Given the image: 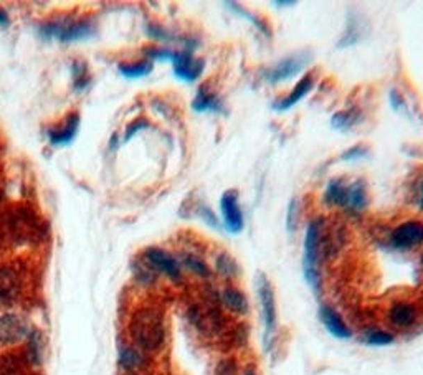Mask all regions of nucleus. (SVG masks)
I'll return each instance as SVG.
<instances>
[{
    "label": "nucleus",
    "instance_id": "obj_30",
    "mask_svg": "<svg viewBox=\"0 0 423 375\" xmlns=\"http://www.w3.org/2000/svg\"><path fill=\"white\" fill-rule=\"evenodd\" d=\"M285 224H286L288 233H295L296 228H298V224H299V202H298V199H291L290 205H288Z\"/></svg>",
    "mask_w": 423,
    "mask_h": 375
},
{
    "label": "nucleus",
    "instance_id": "obj_28",
    "mask_svg": "<svg viewBox=\"0 0 423 375\" xmlns=\"http://www.w3.org/2000/svg\"><path fill=\"white\" fill-rule=\"evenodd\" d=\"M119 72L123 73L124 76L129 78H139V76H146L152 72V62L151 60H144L141 63H134V65H121Z\"/></svg>",
    "mask_w": 423,
    "mask_h": 375
},
{
    "label": "nucleus",
    "instance_id": "obj_18",
    "mask_svg": "<svg viewBox=\"0 0 423 375\" xmlns=\"http://www.w3.org/2000/svg\"><path fill=\"white\" fill-rule=\"evenodd\" d=\"M192 110L197 112H222L224 111V101L215 93L202 86L195 94L194 101H192Z\"/></svg>",
    "mask_w": 423,
    "mask_h": 375
},
{
    "label": "nucleus",
    "instance_id": "obj_34",
    "mask_svg": "<svg viewBox=\"0 0 423 375\" xmlns=\"http://www.w3.org/2000/svg\"><path fill=\"white\" fill-rule=\"evenodd\" d=\"M199 215L202 217V220L205 222V224H207L208 226H212V228H215V230H220L222 228L220 222L215 217V213H213L208 207H205V205H202V207H200Z\"/></svg>",
    "mask_w": 423,
    "mask_h": 375
},
{
    "label": "nucleus",
    "instance_id": "obj_8",
    "mask_svg": "<svg viewBox=\"0 0 423 375\" xmlns=\"http://www.w3.org/2000/svg\"><path fill=\"white\" fill-rule=\"evenodd\" d=\"M171 62L174 65L176 76L185 83L197 81L205 68L204 60L194 58L189 51H174Z\"/></svg>",
    "mask_w": 423,
    "mask_h": 375
},
{
    "label": "nucleus",
    "instance_id": "obj_25",
    "mask_svg": "<svg viewBox=\"0 0 423 375\" xmlns=\"http://www.w3.org/2000/svg\"><path fill=\"white\" fill-rule=\"evenodd\" d=\"M184 265H185V268L189 269V272L197 274L199 278H204V280H210V278H212L210 266L205 263L204 260L197 258V256L185 255L184 256Z\"/></svg>",
    "mask_w": 423,
    "mask_h": 375
},
{
    "label": "nucleus",
    "instance_id": "obj_3",
    "mask_svg": "<svg viewBox=\"0 0 423 375\" xmlns=\"http://www.w3.org/2000/svg\"><path fill=\"white\" fill-rule=\"evenodd\" d=\"M256 294H258L261 304V317H263V347L265 351H269L273 346L274 335H276L278 328V314H276V299H274V291L269 280L265 273L256 274Z\"/></svg>",
    "mask_w": 423,
    "mask_h": 375
},
{
    "label": "nucleus",
    "instance_id": "obj_21",
    "mask_svg": "<svg viewBox=\"0 0 423 375\" xmlns=\"http://www.w3.org/2000/svg\"><path fill=\"white\" fill-rule=\"evenodd\" d=\"M78 124H80V117H78V115H72L62 126H60V128L51 129L48 138H50V141L53 144L69 142L73 138H75Z\"/></svg>",
    "mask_w": 423,
    "mask_h": 375
},
{
    "label": "nucleus",
    "instance_id": "obj_6",
    "mask_svg": "<svg viewBox=\"0 0 423 375\" xmlns=\"http://www.w3.org/2000/svg\"><path fill=\"white\" fill-rule=\"evenodd\" d=\"M220 210L226 232L238 235L245 228V219L238 203L237 190H226L220 199Z\"/></svg>",
    "mask_w": 423,
    "mask_h": 375
},
{
    "label": "nucleus",
    "instance_id": "obj_41",
    "mask_svg": "<svg viewBox=\"0 0 423 375\" xmlns=\"http://www.w3.org/2000/svg\"><path fill=\"white\" fill-rule=\"evenodd\" d=\"M418 207L423 210V182L420 184V187H418Z\"/></svg>",
    "mask_w": 423,
    "mask_h": 375
},
{
    "label": "nucleus",
    "instance_id": "obj_2",
    "mask_svg": "<svg viewBox=\"0 0 423 375\" xmlns=\"http://www.w3.org/2000/svg\"><path fill=\"white\" fill-rule=\"evenodd\" d=\"M131 334L144 351H157L165 339L164 317L154 308H142L136 311L131 321Z\"/></svg>",
    "mask_w": 423,
    "mask_h": 375
},
{
    "label": "nucleus",
    "instance_id": "obj_24",
    "mask_svg": "<svg viewBox=\"0 0 423 375\" xmlns=\"http://www.w3.org/2000/svg\"><path fill=\"white\" fill-rule=\"evenodd\" d=\"M362 342L370 347H385L395 342L394 334L387 333L382 329H370L365 334H362Z\"/></svg>",
    "mask_w": 423,
    "mask_h": 375
},
{
    "label": "nucleus",
    "instance_id": "obj_38",
    "mask_svg": "<svg viewBox=\"0 0 423 375\" xmlns=\"http://www.w3.org/2000/svg\"><path fill=\"white\" fill-rule=\"evenodd\" d=\"M389 103H390V108L394 111H399V110H402V108H405V103H404L402 96H400L399 91H395V90L390 91Z\"/></svg>",
    "mask_w": 423,
    "mask_h": 375
},
{
    "label": "nucleus",
    "instance_id": "obj_32",
    "mask_svg": "<svg viewBox=\"0 0 423 375\" xmlns=\"http://www.w3.org/2000/svg\"><path fill=\"white\" fill-rule=\"evenodd\" d=\"M240 367L235 357H224L217 362L215 375H238Z\"/></svg>",
    "mask_w": 423,
    "mask_h": 375
},
{
    "label": "nucleus",
    "instance_id": "obj_22",
    "mask_svg": "<svg viewBox=\"0 0 423 375\" xmlns=\"http://www.w3.org/2000/svg\"><path fill=\"white\" fill-rule=\"evenodd\" d=\"M215 272L219 273L222 278H225V280H237L240 276V266L237 261L233 260V256L222 251L215 258Z\"/></svg>",
    "mask_w": 423,
    "mask_h": 375
},
{
    "label": "nucleus",
    "instance_id": "obj_26",
    "mask_svg": "<svg viewBox=\"0 0 423 375\" xmlns=\"http://www.w3.org/2000/svg\"><path fill=\"white\" fill-rule=\"evenodd\" d=\"M142 362H144V357L141 356V352L136 351V349H133V347H124L123 351H121L119 364L123 365L124 369L134 370V369L141 367Z\"/></svg>",
    "mask_w": 423,
    "mask_h": 375
},
{
    "label": "nucleus",
    "instance_id": "obj_42",
    "mask_svg": "<svg viewBox=\"0 0 423 375\" xmlns=\"http://www.w3.org/2000/svg\"><path fill=\"white\" fill-rule=\"evenodd\" d=\"M8 22V17L3 10H0V25H6Z\"/></svg>",
    "mask_w": 423,
    "mask_h": 375
},
{
    "label": "nucleus",
    "instance_id": "obj_33",
    "mask_svg": "<svg viewBox=\"0 0 423 375\" xmlns=\"http://www.w3.org/2000/svg\"><path fill=\"white\" fill-rule=\"evenodd\" d=\"M134 273H136L138 280L144 283V285H151V283L156 281V269L151 265H147L146 261L144 263H136Z\"/></svg>",
    "mask_w": 423,
    "mask_h": 375
},
{
    "label": "nucleus",
    "instance_id": "obj_19",
    "mask_svg": "<svg viewBox=\"0 0 423 375\" xmlns=\"http://www.w3.org/2000/svg\"><path fill=\"white\" fill-rule=\"evenodd\" d=\"M365 32H367V30L364 28V22H362L360 17L352 14L351 17H349L346 32L342 33V38L338 42V47L346 48V47L357 45V43L364 40Z\"/></svg>",
    "mask_w": 423,
    "mask_h": 375
},
{
    "label": "nucleus",
    "instance_id": "obj_7",
    "mask_svg": "<svg viewBox=\"0 0 423 375\" xmlns=\"http://www.w3.org/2000/svg\"><path fill=\"white\" fill-rule=\"evenodd\" d=\"M423 243V224L404 222L390 235V245L395 250H412Z\"/></svg>",
    "mask_w": 423,
    "mask_h": 375
},
{
    "label": "nucleus",
    "instance_id": "obj_15",
    "mask_svg": "<svg viewBox=\"0 0 423 375\" xmlns=\"http://www.w3.org/2000/svg\"><path fill=\"white\" fill-rule=\"evenodd\" d=\"M220 301L229 311L238 314V316H247L250 312V304H248L245 293L235 286L224 288V291L220 293Z\"/></svg>",
    "mask_w": 423,
    "mask_h": 375
},
{
    "label": "nucleus",
    "instance_id": "obj_31",
    "mask_svg": "<svg viewBox=\"0 0 423 375\" xmlns=\"http://www.w3.org/2000/svg\"><path fill=\"white\" fill-rule=\"evenodd\" d=\"M225 6H226V7H229V8H230V10H233V12H235V14H238L240 17H243V19H248V20H250V22H251V24H253V25H255V27H256V28H258V30H261V32H263L265 35H269V30H268V27H267V25H265V24H263V22H261L260 19H256V17H255V15H251V14H250V12H247V10H245V8H242V7H240V6H238V3H235V2H225Z\"/></svg>",
    "mask_w": 423,
    "mask_h": 375
},
{
    "label": "nucleus",
    "instance_id": "obj_23",
    "mask_svg": "<svg viewBox=\"0 0 423 375\" xmlns=\"http://www.w3.org/2000/svg\"><path fill=\"white\" fill-rule=\"evenodd\" d=\"M360 117H362L360 111L357 110V108H351V110H347V111L335 112V115L333 116V119H331V124H333V128L338 131H349L359 123Z\"/></svg>",
    "mask_w": 423,
    "mask_h": 375
},
{
    "label": "nucleus",
    "instance_id": "obj_40",
    "mask_svg": "<svg viewBox=\"0 0 423 375\" xmlns=\"http://www.w3.org/2000/svg\"><path fill=\"white\" fill-rule=\"evenodd\" d=\"M274 6H278V7H293V6H296V2H293V0H285V2H283V0H280V2H274Z\"/></svg>",
    "mask_w": 423,
    "mask_h": 375
},
{
    "label": "nucleus",
    "instance_id": "obj_11",
    "mask_svg": "<svg viewBox=\"0 0 423 375\" xmlns=\"http://www.w3.org/2000/svg\"><path fill=\"white\" fill-rule=\"evenodd\" d=\"M28 335L27 322L15 314H3L0 316V342L17 344Z\"/></svg>",
    "mask_w": 423,
    "mask_h": 375
},
{
    "label": "nucleus",
    "instance_id": "obj_20",
    "mask_svg": "<svg viewBox=\"0 0 423 375\" xmlns=\"http://www.w3.org/2000/svg\"><path fill=\"white\" fill-rule=\"evenodd\" d=\"M347 197V184L342 178H333L329 184L326 185L324 190V202L331 207H341L344 208Z\"/></svg>",
    "mask_w": 423,
    "mask_h": 375
},
{
    "label": "nucleus",
    "instance_id": "obj_10",
    "mask_svg": "<svg viewBox=\"0 0 423 375\" xmlns=\"http://www.w3.org/2000/svg\"><path fill=\"white\" fill-rule=\"evenodd\" d=\"M317 316H320L321 324L324 326L326 331L333 335L335 339H341V341H347V339L352 338V331L346 324V321L342 319V316L333 306L329 304H321L320 311H317Z\"/></svg>",
    "mask_w": 423,
    "mask_h": 375
},
{
    "label": "nucleus",
    "instance_id": "obj_4",
    "mask_svg": "<svg viewBox=\"0 0 423 375\" xmlns=\"http://www.w3.org/2000/svg\"><path fill=\"white\" fill-rule=\"evenodd\" d=\"M311 58L313 55L309 53V51H299V53L293 56H288V58L281 60L276 67L265 73V78H267V81L272 83V85H278V83L291 80V78L303 72V69L311 63Z\"/></svg>",
    "mask_w": 423,
    "mask_h": 375
},
{
    "label": "nucleus",
    "instance_id": "obj_43",
    "mask_svg": "<svg viewBox=\"0 0 423 375\" xmlns=\"http://www.w3.org/2000/svg\"><path fill=\"white\" fill-rule=\"evenodd\" d=\"M243 375H258V374H256V370H253V369H247L245 372H243Z\"/></svg>",
    "mask_w": 423,
    "mask_h": 375
},
{
    "label": "nucleus",
    "instance_id": "obj_9",
    "mask_svg": "<svg viewBox=\"0 0 423 375\" xmlns=\"http://www.w3.org/2000/svg\"><path fill=\"white\" fill-rule=\"evenodd\" d=\"M144 261L151 265L156 272L164 273L165 276L171 278L172 281H179L182 278L179 261L172 255H169L167 251L160 250V248H147L144 251Z\"/></svg>",
    "mask_w": 423,
    "mask_h": 375
},
{
    "label": "nucleus",
    "instance_id": "obj_5",
    "mask_svg": "<svg viewBox=\"0 0 423 375\" xmlns=\"http://www.w3.org/2000/svg\"><path fill=\"white\" fill-rule=\"evenodd\" d=\"M45 37L58 38L60 42H75L91 35L88 22H51L42 27Z\"/></svg>",
    "mask_w": 423,
    "mask_h": 375
},
{
    "label": "nucleus",
    "instance_id": "obj_13",
    "mask_svg": "<svg viewBox=\"0 0 423 375\" xmlns=\"http://www.w3.org/2000/svg\"><path fill=\"white\" fill-rule=\"evenodd\" d=\"M346 243V233L341 226H333L321 235V260H333Z\"/></svg>",
    "mask_w": 423,
    "mask_h": 375
},
{
    "label": "nucleus",
    "instance_id": "obj_1",
    "mask_svg": "<svg viewBox=\"0 0 423 375\" xmlns=\"http://www.w3.org/2000/svg\"><path fill=\"white\" fill-rule=\"evenodd\" d=\"M324 230V220L316 219L308 225L304 233L303 248V274L308 286L316 296H321L322 274H321V235Z\"/></svg>",
    "mask_w": 423,
    "mask_h": 375
},
{
    "label": "nucleus",
    "instance_id": "obj_44",
    "mask_svg": "<svg viewBox=\"0 0 423 375\" xmlns=\"http://www.w3.org/2000/svg\"><path fill=\"white\" fill-rule=\"evenodd\" d=\"M420 263H422V268H423V253H422V258H420Z\"/></svg>",
    "mask_w": 423,
    "mask_h": 375
},
{
    "label": "nucleus",
    "instance_id": "obj_36",
    "mask_svg": "<svg viewBox=\"0 0 423 375\" xmlns=\"http://www.w3.org/2000/svg\"><path fill=\"white\" fill-rule=\"evenodd\" d=\"M147 56L149 60H172L174 51L169 48H151L147 50Z\"/></svg>",
    "mask_w": 423,
    "mask_h": 375
},
{
    "label": "nucleus",
    "instance_id": "obj_35",
    "mask_svg": "<svg viewBox=\"0 0 423 375\" xmlns=\"http://www.w3.org/2000/svg\"><path fill=\"white\" fill-rule=\"evenodd\" d=\"M367 156V149L364 146H354L351 149H347L346 152H342L341 159L346 160V162H352V160H359L362 157Z\"/></svg>",
    "mask_w": 423,
    "mask_h": 375
},
{
    "label": "nucleus",
    "instance_id": "obj_12",
    "mask_svg": "<svg viewBox=\"0 0 423 375\" xmlns=\"http://www.w3.org/2000/svg\"><path fill=\"white\" fill-rule=\"evenodd\" d=\"M389 322L397 329H410L415 326L418 312L417 306L408 301H397L389 309Z\"/></svg>",
    "mask_w": 423,
    "mask_h": 375
},
{
    "label": "nucleus",
    "instance_id": "obj_29",
    "mask_svg": "<svg viewBox=\"0 0 423 375\" xmlns=\"http://www.w3.org/2000/svg\"><path fill=\"white\" fill-rule=\"evenodd\" d=\"M27 360L30 364L38 365L42 360V346H40V335L37 333L30 334L28 346H27Z\"/></svg>",
    "mask_w": 423,
    "mask_h": 375
},
{
    "label": "nucleus",
    "instance_id": "obj_39",
    "mask_svg": "<svg viewBox=\"0 0 423 375\" xmlns=\"http://www.w3.org/2000/svg\"><path fill=\"white\" fill-rule=\"evenodd\" d=\"M147 128V121L146 119H138L136 123H133L128 128V133H126V139H131V136H134V134L138 133L139 129Z\"/></svg>",
    "mask_w": 423,
    "mask_h": 375
},
{
    "label": "nucleus",
    "instance_id": "obj_16",
    "mask_svg": "<svg viewBox=\"0 0 423 375\" xmlns=\"http://www.w3.org/2000/svg\"><path fill=\"white\" fill-rule=\"evenodd\" d=\"M19 293H20V280L15 269L8 268V266L0 269V301L6 304L14 303Z\"/></svg>",
    "mask_w": 423,
    "mask_h": 375
},
{
    "label": "nucleus",
    "instance_id": "obj_27",
    "mask_svg": "<svg viewBox=\"0 0 423 375\" xmlns=\"http://www.w3.org/2000/svg\"><path fill=\"white\" fill-rule=\"evenodd\" d=\"M24 369V362L19 356H3L0 357V375H20Z\"/></svg>",
    "mask_w": 423,
    "mask_h": 375
},
{
    "label": "nucleus",
    "instance_id": "obj_37",
    "mask_svg": "<svg viewBox=\"0 0 423 375\" xmlns=\"http://www.w3.org/2000/svg\"><path fill=\"white\" fill-rule=\"evenodd\" d=\"M86 69H85V65H76L75 68V78H76V88H85L86 85L90 83V76L86 75Z\"/></svg>",
    "mask_w": 423,
    "mask_h": 375
},
{
    "label": "nucleus",
    "instance_id": "obj_14",
    "mask_svg": "<svg viewBox=\"0 0 423 375\" xmlns=\"http://www.w3.org/2000/svg\"><path fill=\"white\" fill-rule=\"evenodd\" d=\"M313 86H314L313 76H309V75L304 76L303 80H299L298 85L295 86V90L291 91V93L288 94L286 98L276 99V101H274L272 104V108H273L274 111H278V112L291 110V108L296 106V104H298L301 101V99L304 98V96L309 94V91L313 90Z\"/></svg>",
    "mask_w": 423,
    "mask_h": 375
},
{
    "label": "nucleus",
    "instance_id": "obj_17",
    "mask_svg": "<svg viewBox=\"0 0 423 375\" xmlns=\"http://www.w3.org/2000/svg\"><path fill=\"white\" fill-rule=\"evenodd\" d=\"M367 190L362 181H356L352 184H347V197L344 203V210L349 213H360L367 207Z\"/></svg>",
    "mask_w": 423,
    "mask_h": 375
}]
</instances>
